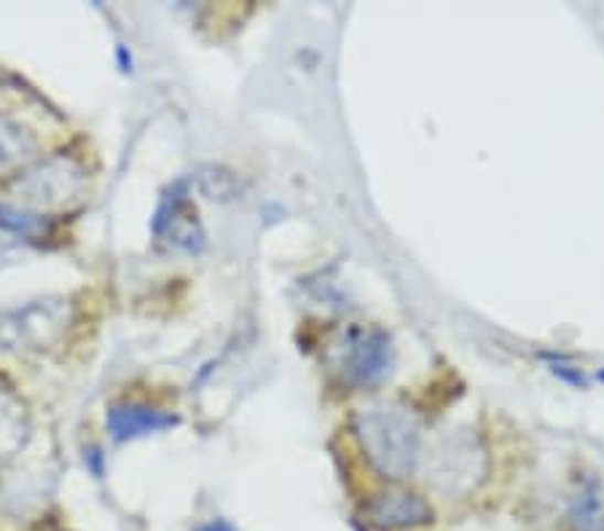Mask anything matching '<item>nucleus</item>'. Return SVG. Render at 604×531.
<instances>
[{
  "instance_id": "obj_5",
  "label": "nucleus",
  "mask_w": 604,
  "mask_h": 531,
  "mask_svg": "<svg viewBox=\"0 0 604 531\" xmlns=\"http://www.w3.org/2000/svg\"><path fill=\"white\" fill-rule=\"evenodd\" d=\"M368 518L381 529H411L433 521V508L419 494L387 491L368 505Z\"/></svg>"
},
{
  "instance_id": "obj_2",
  "label": "nucleus",
  "mask_w": 604,
  "mask_h": 531,
  "mask_svg": "<svg viewBox=\"0 0 604 531\" xmlns=\"http://www.w3.org/2000/svg\"><path fill=\"white\" fill-rule=\"evenodd\" d=\"M84 185L86 175L82 166L67 156H54L24 170L11 183L14 202H6V205L20 207L24 213L41 215L43 218V213L78 205L84 194Z\"/></svg>"
},
{
  "instance_id": "obj_7",
  "label": "nucleus",
  "mask_w": 604,
  "mask_h": 531,
  "mask_svg": "<svg viewBox=\"0 0 604 531\" xmlns=\"http://www.w3.org/2000/svg\"><path fill=\"white\" fill-rule=\"evenodd\" d=\"M30 441L28 405L11 389L0 387V462L14 459Z\"/></svg>"
},
{
  "instance_id": "obj_6",
  "label": "nucleus",
  "mask_w": 604,
  "mask_h": 531,
  "mask_svg": "<svg viewBox=\"0 0 604 531\" xmlns=\"http://www.w3.org/2000/svg\"><path fill=\"white\" fill-rule=\"evenodd\" d=\"M105 422H108L110 437H114L116 443H125V441H134V437L153 435V432L175 427L177 419L172 416V413L148 409V405H140V403H119V405H110Z\"/></svg>"
},
{
  "instance_id": "obj_11",
  "label": "nucleus",
  "mask_w": 604,
  "mask_h": 531,
  "mask_svg": "<svg viewBox=\"0 0 604 531\" xmlns=\"http://www.w3.org/2000/svg\"><path fill=\"white\" fill-rule=\"evenodd\" d=\"M572 521L581 531H594L600 523V499L591 489L581 491L572 502Z\"/></svg>"
},
{
  "instance_id": "obj_12",
  "label": "nucleus",
  "mask_w": 604,
  "mask_h": 531,
  "mask_svg": "<svg viewBox=\"0 0 604 531\" xmlns=\"http://www.w3.org/2000/svg\"><path fill=\"white\" fill-rule=\"evenodd\" d=\"M196 531H237V529L229 527L226 521H213V523H205V527H199Z\"/></svg>"
},
{
  "instance_id": "obj_4",
  "label": "nucleus",
  "mask_w": 604,
  "mask_h": 531,
  "mask_svg": "<svg viewBox=\"0 0 604 531\" xmlns=\"http://www.w3.org/2000/svg\"><path fill=\"white\" fill-rule=\"evenodd\" d=\"M153 231H157V237H172V245L191 252L199 250L202 239H205L199 220H196V209H191L186 194H183L181 188H175L170 196H164L162 207H159L157 213V220H153Z\"/></svg>"
},
{
  "instance_id": "obj_3",
  "label": "nucleus",
  "mask_w": 604,
  "mask_h": 531,
  "mask_svg": "<svg viewBox=\"0 0 604 531\" xmlns=\"http://www.w3.org/2000/svg\"><path fill=\"white\" fill-rule=\"evenodd\" d=\"M67 325L71 304L63 299H41L17 308H0V351H43L65 336Z\"/></svg>"
},
{
  "instance_id": "obj_1",
  "label": "nucleus",
  "mask_w": 604,
  "mask_h": 531,
  "mask_svg": "<svg viewBox=\"0 0 604 531\" xmlns=\"http://www.w3.org/2000/svg\"><path fill=\"white\" fill-rule=\"evenodd\" d=\"M357 441L376 473L390 480L409 478L419 462V427L406 411L381 405L357 416Z\"/></svg>"
},
{
  "instance_id": "obj_8",
  "label": "nucleus",
  "mask_w": 604,
  "mask_h": 531,
  "mask_svg": "<svg viewBox=\"0 0 604 531\" xmlns=\"http://www.w3.org/2000/svg\"><path fill=\"white\" fill-rule=\"evenodd\" d=\"M387 368H390V342L381 333H371L355 347L353 360H349V373L363 384H368V381L385 376Z\"/></svg>"
},
{
  "instance_id": "obj_9",
  "label": "nucleus",
  "mask_w": 604,
  "mask_h": 531,
  "mask_svg": "<svg viewBox=\"0 0 604 531\" xmlns=\"http://www.w3.org/2000/svg\"><path fill=\"white\" fill-rule=\"evenodd\" d=\"M35 151H39V140L24 123L0 119V170L30 162Z\"/></svg>"
},
{
  "instance_id": "obj_10",
  "label": "nucleus",
  "mask_w": 604,
  "mask_h": 531,
  "mask_svg": "<svg viewBox=\"0 0 604 531\" xmlns=\"http://www.w3.org/2000/svg\"><path fill=\"white\" fill-rule=\"evenodd\" d=\"M0 228L22 234V237H35V234L46 231V224H43L41 215L24 213L20 207H11L6 202H0Z\"/></svg>"
}]
</instances>
